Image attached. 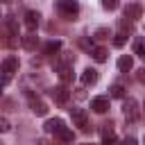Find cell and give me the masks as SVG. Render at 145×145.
<instances>
[{
    "label": "cell",
    "mask_w": 145,
    "mask_h": 145,
    "mask_svg": "<svg viewBox=\"0 0 145 145\" xmlns=\"http://www.w3.org/2000/svg\"><path fill=\"white\" fill-rule=\"evenodd\" d=\"M25 97H27V104H29V109L36 113V116H45L48 113V104L39 97V95H34L32 91H25Z\"/></svg>",
    "instance_id": "cell-1"
},
{
    "label": "cell",
    "mask_w": 145,
    "mask_h": 145,
    "mask_svg": "<svg viewBox=\"0 0 145 145\" xmlns=\"http://www.w3.org/2000/svg\"><path fill=\"white\" fill-rule=\"evenodd\" d=\"M122 111H125V120H127V122H136V120H138V116H140L138 102H136L134 97H127V100H125Z\"/></svg>",
    "instance_id": "cell-2"
},
{
    "label": "cell",
    "mask_w": 145,
    "mask_h": 145,
    "mask_svg": "<svg viewBox=\"0 0 145 145\" xmlns=\"http://www.w3.org/2000/svg\"><path fill=\"white\" fill-rule=\"evenodd\" d=\"M14 72H18V59L16 57H7L2 63H0V75H2V79H11L14 77Z\"/></svg>",
    "instance_id": "cell-3"
},
{
    "label": "cell",
    "mask_w": 145,
    "mask_h": 145,
    "mask_svg": "<svg viewBox=\"0 0 145 145\" xmlns=\"http://www.w3.org/2000/svg\"><path fill=\"white\" fill-rule=\"evenodd\" d=\"M70 116H72L75 127H79V131H88V129H91V125H88V116H86L84 109L75 106V109H70Z\"/></svg>",
    "instance_id": "cell-4"
},
{
    "label": "cell",
    "mask_w": 145,
    "mask_h": 145,
    "mask_svg": "<svg viewBox=\"0 0 145 145\" xmlns=\"http://www.w3.org/2000/svg\"><path fill=\"white\" fill-rule=\"evenodd\" d=\"M59 11L66 16V18H75L79 14V5L75 0H59Z\"/></svg>",
    "instance_id": "cell-5"
},
{
    "label": "cell",
    "mask_w": 145,
    "mask_h": 145,
    "mask_svg": "<svg viewBox=\"0 0 145 145\" xmlns=\"http://www.w3.org/2000/svg\"><path fill=\"white\" fill-rule=\"evenodd\" d=\"M50 95H52V100H54L57 104H66V102L70 100V91H68L66 86H54V88L50 91Z\"/></svg>",
    "instance_id": "cell-6"
},
{
    "label": "cell",
    "mask_w": 145,
    "mask_h": 145,
    "mask_svg": "<svg viewBox=\"0 0 145 145\" xmlns=\"http://www.w3.org/2000/svg\"><path fill=\"white\" fill-rule=\"evenodd\" d=\"M43 127H45L48 134H54V136H57V134H61V131L66 129V122H63L61 118H50V120H45Z\"/></svg>",
    "instance_id": "cell-7"
},
{
    "label": "cell",
    "mask_w": 145,
    "mask_h": 145,
    "mask_svg": "<svg viewBox=\"0 0 145 145\" xmlns=\"http://www.w3.org/2000/svg\"><path fill=\"white\" fill-rule=\"evenodd\" d=\"M140 16H143V9H140L138 2H129V5L125 7V18H129V23H131V20H138Z\"/></svg>",
    "instance_id": "cell-8"
},
{
    "label": "cell",
    "mask_w": 145,
    "mask_h": 145,
    "mask_svg": "<svg viewBox=\"0 0 145 145\" xmlns=\"http://www.w3.org/2000/svg\"><path fill=\"white\" fill-rule=\"evenodd\" d=\"M91 109H93L95 113H106V111H109V97H104V95L93 97V100H91Z\"/></svg>",
    "instance_id": "cell-9"
},
{
    "label": "cell",
    "mask_w": 145,
    "mask_h": 145,
    "mask_svg": "<svg viewBox=\"0 0 145 145\" xmlns=\"http://www.w3.org/2000/svg\"><path fill=\"white\" fill-rule=\"evenodd\" d=\"M20 45H23L25 50H36V45H39V36H36L34 32H27L25 36H20Z\"/></svg>",
    "instance_id": "cell-10"
},
{
    "label": "cell",
    "mask_w": 145,
    "mask_h": 145,
    "mask_svg": "<svg viewBox=\"0 0 145 145\" xmlns=\"http://www.w3.org/2000/svg\"><path fill=\"white\" fill-rule=\"evenodd\" d=\"M97 70L95 68H86L84 72H82V84L84 86H93V84H97Z\"/></svg>",
    "instance_id": "cell-11"
},
{
    "label": "cell",
    "mask_w": 145,
    "mask_h": 145,
    "mask_svg": "<svg viewBox=\"0 0 145 145\" xmlns=\"http://www.w3.org/2000/svg\"><path fill=\"white\" fill-rule=\"evenodd\" d=\"M113 143H116L113 125H102V145H113Z\"/></svg>",
    "instance_id": "cell-12"
},
{
    "label": "cell",
    "mask_w": 145,
    "mask_h": 145,
    "mask_svg": "<svg viewBox=\"0 0 145 145\" xmlns=\"http://www.w3.org/2000/svg\"><path fill=\"white\" fill-rule=\"evenodd\" d=\"M134 68V57L131 54H122L120 59H118V70L120 72H127V70H131Z\"/></svg>",
    "instance_id": "cell-13"
},
{
    "label": "cell",
    "mask_w": 145,
    "mask_h": 145,
    "mask_svg": "<svg viewBox=\"0 0 145 145\" xmlns=\"http://www.w3.org/2000/svg\"><path fill=\"white\" fill-rule=\"evenodd\" d=\"M39 11H34V9H29V11H25V25H27V29H34L36 25H39Z\"/></svg>",
    "instance_id": "cell-14"
},
{
    "label": "cell",
    "mask_w": 145,
    "mask_h": 145,
    "mask_svg": "<svg viewBox=\"0 0 145 145\" xmlns=\"http://www.w3.org/2000/svg\"><path fill=\"white\" fill-rule=\"evenodd\" d=\"M91 54H93V59H95L97 63H104V61H106V54H109V52H106L104 48H91Z\"/></svg>",
    "instance_id": "cell-15"
},
{
    "label": "cell",
    "mask_w": 145,
    "mask_h": 145,
    "mask_svg": "<svg viewBox=\"0 0 145 145\" xmlns=\"http://www.w3.org/2000/svg\"><path fill=\"white\" fill-rule=\"evenodd\" d=\"M59 77H61V82H70L72 79V66H68V63L59 66Z\"/></svg>",
    "instance_id": "cell-16"
},
{
    "label": "cell",
    "mask_w": 145,
    "mask_h": 145,
    "mask_svg": "<svg viewBox=\"0 0 145 145\" xmlns=\"http://www.w3.org/2000/svg\"><path fill=\"white\" fill-rule=\"evenodd\" d=\"M61 50V41H48L45 43V54H57Z\"/></svg>",
    "instance_id": "cell-17"
},
{
    "label": "cell",
    "mask_w": 145,
    "mask_h": 145,
    "mask_svg": "<svg viewBox=\"0 0 145 145\" xmlns=\"http://www.w3.org/2000/svg\"><path fill=\"white\" fill-rule=\"evenodd\" d=\"M134 52L140 54V57H145V36L136 39V43H134Z\"/></svg>",
    "instance_id": "cell-18"
},
{
    "label": "cell",
    "mask_w": 145,
    "mask_h": 145,
    "mask_svg": "<svg viewBox=\"0 0 145 145\" xmlns=\"http://www.w3.org/2000/svg\"><path fill=\"white\" fill-rule=\"evenodd\" d=\"M111 97H125V86L122 84H113L111 86Z\"/></svg>",
    "instance_id": "cell-19"
},
{
    "label": "cell",
    "mask_w": 145,
    "mask_h": 145,
    "mask_svg": "<svg viewBox=\"0 0 145 145\" xmlns=\"http://www.w3.org/2000/svg\"><path fill=\"white\" fill-rule=\"evenodd\" d=\"M125 41H127V34H125V32H118V34L113 36V45H116V48H122Z\"/></svg>",
    "instance_id": "cell-20"
},
{
    "label": "cell",
    "mask_w": 145,
    "mask_h": 145,
    "mask_svg": "<svg viewBox=\"0 0 145 145\" xmlns=\"http://www.w3.org/2000/svg\"><path fill=\"white\" fill-rule=\"evenodd\" d=\"M57 136L61 138V143H72V131H70L68 127H66V129H63L61 134H57Z\"/></svg>",
    "instance_id": "cell-21"
},
{
    "label": "cell",
    "mask_w": 145,
    "mask_h": 145,
    "mask_svg": "<svg viewBox=\"0 0 145 145\" xmlns=\"http://www.w3.org/2000/svg\"><path fill=\"white\" fill-rule=\"evenodd\" d=\"M118 5H120V0H102V7H104L106 11H113V9H118Z\"/></svg>",
    "instance_id": "cell-22"
},
{
    "label": "cell",
    "mask_w": 145,
    "mask_h": 145,
    "mask_svg": "<svg viewBox=\"0 0 145 145\" xmlns=\"http://www.w3.org/2000/svg\"><path fill=\"white\" fill-rule=\"evenodd\" d=\"M11 129V125H9V120L7 118H0V134H7Z\"/></svg>",
    "instance_id": "cell-23"
},
{
    "label": "cell",
    "mask_w": 145,
    "mask_h": 145,
    "mask_svg": "<svg viewBox=\"0 0 145 145\" xmlns=\"http://www.w3.org/2000/svg\"><path fill=\"white\" fill-rule=\"evenodd\" d=\"M7 27H9L11 34H16V20H14V16H7Z\"/></svg>",
    "instance_id": "cell-24"
},
{
    "label": "cell",
    "mask_w": 145,
    "mask_h": 145,
    "mask_svg": "<svg viewBox=\"0 0 145 145\" xmlns=\"http://www.w3.org/2000/svg\"><path fill=\"white\" fill-rule=\"evenodd\" d=\"M106 36H109V29H106V27H100V29L95 32V39H106Z\"/></svg>",
    "instance_id": "cell-25"
},
{
    "label": "cell",
    "mask_w": 145,
    "mask_h": 145,
    "mask_svg": "<svg viewBox=\"0 0 145 145\" xmlns=\"http://www.w3.org/2000/svg\"><path fill=\"white\" fill-rule=\"evenodd\" d=\"M136 79H138L140 84H145V68H140V70L136 72Z\"/></svg>",
    "instance_id": "cell-26"
},
{
    "label": "cell",
    "mask_w": 145,
    "mask_h": 145,
    "mask_svg": "<svg viewBox=\"0 0 145 145\" xmlns=\"http://www.w3.org/2000/svg\"><path fill=\"white\" fill-rule=\"evenodd\" d=\"M122 145H136V140L129 136V138H125V140H122Z\"/></svg>",
    "instance_id": "cell-27"
},
{
    "label": "cell",
    "mask_w": 145,
    "mask_h": 145,
    "mask_svg": "<svg viewBox=\"0 0 145 145\" xmlns=\"http://www.w3.org/2000/svg\"><path fill=\"white\" fill-rule=\"evenodd\" d=\"M5 84H7V79H2V77H0V93H2V88H5Z\"/></svg>",
    "instance_id": "cell-28"
},
{
    "label": "cell",
    "mask_w": 145,
    "mask_h": 145,
    "mask_svg": "<svg viewBox=\"0 0 145 145\" xmlns=\"http://www.w3.org/2000/svg\"><path fill=\"white\" fill-rule=\"evenodd\" d=\"M84 145H88V143H84Z\"/></svg>",
    "instance_id": "cell-29"
},
{
    "label": "cell",
    "mask_w": 145,
    "mask_h": 145,
    "mask_svg": "<svg viewBox=\"0 0 145 145\" xmlns=\"http://www.w3.org/2000/svg\"><path fill=\"white\" fill-rule=\"evenodd\" d=\"M143 109H145V104H143Z\"/></svg>",
    "instance_id": "cell-30"
},
{
    "label": "cell",
    "mask_w": 145,
    "mask_h": 145,
    "mask_svg": "<svg viewBox=\"0 0 145 145\" xmlns=\"http://www.w3.org/2000/svg\"><path fill=\"white\" fill-rule=\"evenodd\" d=\"M143 59H145V57H143Z\"/></svg>",
    "instance_id": "cell-31"
},
{
    "label": "cell",
    "mask_w": 145,
    "mask_h": 145,
    "mask_svg": "<svg viewBox=\"0 0 145 145\" xmlns=\"http://www.w3.org/2000/svg\"><path fill=\"white\" fill-rule=\"evenodd\" d=\"M0 145H2V143H0Z\"/></svg>",
    "instance_id": "cell-32"
}]
</instances>
